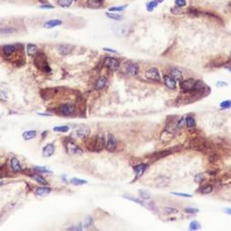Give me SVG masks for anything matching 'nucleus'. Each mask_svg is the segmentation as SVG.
<instances>
[{"instance_id":"nucleus-50","label":"nucleus","mask_w":231,"mask_h":231,"mask_svg":"<svg viewBox=\"0 0 231 231\" xmlns=\"http://www.w3.org/2000/svg\"><path fill=\"white\" fill-rule=\"evenodd\" d=\"M103 50H106V51H109V52H112V53H117L118 54L117 50H114V49H109V48H103Z\"/></svg>"},{"instance_id":"nucleus-51","label":"nucleus","mask_w":231,"mask_h":231,"mask_svg":"<svg viewBox=\"0 0 231 231\" xmlns=\"http://www.w3.org/2000/svg\"><path fill=\"white\" fill-rule=\"evenodd\" d=\"M148 207H149L150 209H152V210H155V209H156V208H155V205H154V203H153V202L150 203L149 206H148Z\"/></svg>"},{"instance_id":"nucleus-28","label":"nucleus","mask_w":231,"mask_h":231,"mask_svg":"<svg viewBox=\"0 0 231 231\" xmlns=\"http://www.w3.org/2000/svg\"><path fill=\"white\" fill-rule=\"evenodd\" d=\"M71 184H73V186H82V184H86L87 181L83 179H80V178H71Z\"/></svg>"},{"instance_id":"nucleus-36","label":"nucleus","mask_w":231,"mask_h":231,"mask_svg":"<svg viewBox=\"0 0 231 231\" xmlns=\"http://www.w3.org/2000/svg\"><path fill=\"white\" fill-rule=\"evenodd\" d=\"M34 170L36 172H39V173H46V174H52L51 171H49L48 169H46V167L42 166V167H40V166H35L34 167Z\"/></svg>"},{"instance_id":"nucleus-7","label":"nucleus","mask_w":231,"mask_h":231,"mask_svg":"<svg viewBox=\"0 0 231 231\" xmlns=\"http://www.w3.org/2000/svg\"><path fill=\"white\" fill-rule=\"evenodd\" d=\"M75 132H76V135L79 138H81V139H86V138H88V136L90 135L91 129L87 125H81Z\"/></svg>"},{"instance_id":"nucleus-29","label":"nucleus","mask_w":231,"mask_h":231,"mask_svg":"<svg viewBox=\"0 0 231 231\" xmlns=\"http://www.w3.org/2000/svg\"><path fill=\"white\" fill-rule=\"evenodd\" d=\"M139 196L141 197V199H142V200H148L151 198L150 193L145 191V190H140L139 191Z\"/></svg>"},{"instance_id":"nucleus-3","label":"nucleus","mask_w":231,"mask_h":231,"mask_svg":"<svg viewBox=\"0 0 231 231\" xmlns=\"http://www.w3.org/2000/svg\"><path fill=\"white\" fill-rule=\"evenodd\" d=\"M75 111H76L75 105L71 103H64L59 107V112H61V114L65 115V116H71V115L75 113Z\"/></svg>"},{"instance_id":"nucleus-13","label":"nucleus","mask_w":231,"mask_h":231,"mask_svg":"<svg viewBox=\"0 0 231 231\" xmlns=\"http://www.w3.org/2000/svg\"><path fill=\"white\" fill-rule=\"evenodd\" d=\"M50 192H51V188L46 187V186H39L36 189L35 194L36 196L43 197V196H47L48 195H49Z\"/></svg>"},{"instance_id":"nucleus-2","label":"nucleus","mask_w":231,"mask_h":231,"mask_svg":"<svg viewBox=\"0 0 231 231\" xmlns=\"http://www.w3.org/2000/svg\"><path fill=\"white\" fill-rule=\"evenodd\" d=\"M196 81L194 80V79H188L186 81H180V87L184 91L186 92H190L195 91V88L196 85Z\"/></svg>"},{"instance_id":"nucleus-23","label":"nucleus","mask_w":231,"mask_h":231,"mask_svg":"<svg viewBox=\"0 0 231 231\" xmlns=\"http://www.w3.org/2000/svg\"><path fill=\"white\" fill-rule=\"evenodd\" d=\"M62 24V21L59 19H52L49 20L48 22H46L44 24V27L45 29H52V27H55L57 26H59Z\"/></svg>"},{"instance_id":"nucleus-22","label":"nucleus","mask_w":231,"mask_h":231,"mask_svg":"<svg viewBox=\"0 0 231 231\" xmlns=\"http://www.w3.org/2000/svg\"><path fill=\"white\" fill-rule=\"evenodd\" d=\"M169 182L170 180L168 177L166 176H160L156 179V186H159V187H164V186H166L169 184Z\"/></svg>"},{"instance_id":"nucleus-16","label":"nucleus","mask_w":231,"mask_h":231,"mask_svg":"<svg viewBox=\"0 0 231 231\" xmlns=\"http://www.w3.org/2000/svg\"><path fill=\"white\" fill-rule=\"evenodd\" d=\"M17 46L16 45H6L3 47V53L6 57H9L16 51Z\"/></svg>"},{"instance_id":"nucleus-33","label":"nucleus","mask_w":231,"mask_h":231,"mask_svg":"<svg viewBox=\"0 0 231 231\" xmlns=\"http://www.w3.org/2000/svg\"><path fill=\"white\" fill-rule=\"evenodd\" d=\"M186 126L188 128H193V127L196 126V121H195V119L190 117V116H188L186 119Z\"/></svg>"},{"instance_id":"nucleus-49","label":"nucleus","mask_w":231,"mask_h":231,"mask_svg":"<svg viewBox=\"0 0 231 231\" xmlns=\"http://www.w3.org/2000/svg\"><path fill=\"white\" fill-rule=\"evenodd\" d=\"M39 7H40V8H50V9L54 8L53 6H51V5H41V6H40Z\"/></svg>"},{"instance_id":"nucleus-26","label":"nucleus","mask_w":231,"mask_h":231,"mask_svg":"<svg viewBox=\"0 0 231 231\" xmlns=\"http://www.w3.org/2000/svg\"><path fill=\"white\" fill-rule=\"evenodd\" d=\"M30 176H31L32 179L34 180V181L38 182L39 184H44V186H46V184H49L47 180H46L41 174H31Z\"/></svg>"},{"instance_id":"nucleus-24","label":"nucleus","mask_w":231,"mask_h":231,"mask_svg":"<svg viewBox=\"0 0 231 231\" xmlns=\"http://www.w3.org/2000/svg\"><path fill=\"white\" fill-rule=\"evenodd\" d=\"M170 76L172 77L174 80L175 81H181L182 79H183V76H182V72L180 71L177 69H173L172 71H171V73H170Z\"/></svg>"},{"instance_id":"nucleus-10","label":"nucleus","mask_w":231,"mask_h":231,"mask_svg":"<svg viewBox=\"0 0 231 231\" xmlns=\"http://www.w3.org/2000/svg\"><path fill=\"white\" fill-rule=\"evenodd\" d=\"M145 76L148 80L154 81H160L161 78L159 74V71L155 68H152L149 71H147L145 73Z\"/></svg>"},{"instance_id":"nucleus-4","label":"nucleus","mask_w":231,"mask_h":231,"mask_svg":"<svg viewBox=\"0 0 231 231\" xmlns=\"http://www.w3.org/2000/svg\"><path fill=\"white\" fill-rule=\"evenodd\" d=\"M104 65L107 67L111 71H116L120 67V62L117 59L113 57H107L104 59Z\"/></svg>"},{"instance_id":"nucleus-38","label":"nucleus","mask_w":231,"mask_h":231,"mask_svg":"<svg viewBox=\"0 0 231 231\" xmlns=\"http://www.w3.org/2000/svg\"><path fill=\"white\" fill-rule=\"evenodd\" d=\"M107 17H109L110 18H112V19H114V20H122V17L120 16V15H117V14H112V13H107L106 14Z\"/></svg>"},{"instance_id":"nucleus-15","label":"nucleus","mask_w":231,"mask_h":231,"mask_svg":"<svg viewBox=\"0 0 231 231\" xmlns=\"http://www.w3.org/2000/svg\"><path fill=\"white\" fill-rule=\"evenodd\" d=\"M10 165H11L12 170L15 173H18V172H21L22 171L19 161H18V159L16 158V157H13V158L10 159Z\"/></svg>"},{"instance_id":"nucleus-52","label":"nucleus","mask_w":231,"mask_h":231,"mask_svg":"<svg viewBox=\"0 0 231 231\" xmlns=\"http://www.w3.org/2000/svg\"><path fill=\"white\" fill-rule=\"evenodd\" d=\"M216 86L218 87H221V86H228V83H226V82H222V81H219L216 83Z\"/></svg>"},{"instance_id":"nucleus-32","label":"nucleus","mask_w":231,"mask_h":231,"mask_svg":"<svg viewBox=\"0 0 231 231\" xmlns=\"http://www.w3.org/2000/svg\"><path fill=\"white\" fill-rule=\"evenodd\" d=\"M126 198V199H129V200H131L132 202H134V203H137V204H139L142 206H147V205L144 203V200H141V199H137V198H134V197H132V196H124Z\"/></svg>"},{"instance_id":"nucleus-21","label":"nucleus","mask_w":231,"mask_h":231,"mask_svg":"<svg viewBox=\"0 0 231 231\" xmlns=\"http://www.w3.org/2000/svg\"><path fill=\"white\" fill-rule=\"evenodd\" d=\"M37 136V131L35 130H29V131H26L23 132L22 137L25 141H29L31 139H34Z\"/></svg>"},{"instance_id":"nucleus-6","label":"nucleus","mask_w":231,"mask_h":231,"mask_svg":"<svg viewBox=\"0 0 231 231\" xmlns=\"http://www.w3.org/2000/svg\"><path fill=\"white\" fill-rule=\"evenodd\" d=\"M65 148H66L67 153L71 154H81L83 153V151H82L77 144H75L72 141L66 142Z\"/></svg>"},{"instance_id":"nucleus-47","label":"nucleus","mask_w":231,"mask_h":231,"mask_svg":"<svg viewBox=\"0 0 231 231\" xmlns=\"http://www.w3.org/2000/svg\"><path fill=\"white\" fill-rule=\"evenodd\" d=\"M15 31L13 29H1V34H7V33H13Z\"/></svg>"},{"instance_id":"nucleus-19","label":"nucleus","mask_w":231,"mask_h":231,"mask_svg":"<svg viewBox=\"0 0 231 231\" xmlns=\"http://www.w3.org/2000/svg\"><path fill=\"white\" fill-rule=\"evenodd\" d=\"M107 78L104 77V76H101L100 77L98 80H97V81L95 82V89L96 90H101V89H103V88L105 87V85L107 84Z\"/></svg>"},{"instance_id":"nucleus-43","label":"nucleus","mask_w":231,"mask_h":231,"mask_svg":"<svg viewBox=\"0 0 231 231\" xmlns=\"http://www.w3.org/2000/svg\"><path fill=\"white\" fill-rule=\"evenodd\" d=\"M204 178H205L204 174H196V176H195V182L201 183L203 180H204Z\"/></svg>"},{"instance_id":"nucleus-9","label":"nucleus","mask_w":231,"mask_h":231,"mask_svg":"<svg viewBox=\"0 0 231 231\" xmlns=\"http://www.w3.org/2000/svg\"><path fill=\"white\" fill-rule=\"evenodd\" d=\"M105 146H106V142H105V138L103 134V133L98 134L95 137V151L100 152L103 150Z\"/></svg>"},{"instance_id":"nucleus-5","label":"nucleus","mask_w":231,"mask_h":231,"mask_svg":"<svg viewBox=\"0 0 231 231\" xmlns=\"http://www.w3.org/2000/svg\"><path fill=\"white\" fill-rule=\"evenodd\" d=\"M191 147L193 149H195L196 151H204L206 147V142L205 140L203 139V138H196V139H193L191 141V144H190Z\"/></svg>"},{"instance_id":"nucleus-39","label":"nucleus","mask_w":231,"mask_h":231,"mask_svg":"<svg viewBox=\"0 0 231 231\" xmlns=\"http://www.w3.org/2000/svg\"><path fill=\"white\" fill-rule=\"evenodd\" d=\"M126 7H127L126 5H125V6H122V7H111V8L109 9V11H111V12H114V11H122V10H124V9H125Z\"/></svg>"},{"instance_id":"nucleus-8","label":"nucleus","mask_w":231,"mask_h":231,"mask_svg":"<svg viewBox=\"0 0 231 231\" xmlns=\"http://www.w3.org/2000/svg\"><path fill=\"white\" fill-rule=\"evenodd\" d=\"M116 147H117V141H116V138L114 137L113 134L112 133H109L108 134V139H107V144H106V149L109 152H114L116 150Z\"/></svg>"},{"instance_id":"nucleus-14","label":"nucleus","mask_w":231,"mask_h":231,"mask_svg":"<svg viewBox=\"0 0 231 231\" xmlns=\"http://www.w3.org/2000/svg\"><path fill=\"white\" fill-rule=\"evenodd\" d=\"M57 49H58V51L61 55H67L72 51L73 46L68 45V44H62V45H59Z\"/></svg>"},{"instance_id":"nucleus-44","label":"nucleus","mask_w":231,"mask_h":231,"mask_svg":"<svg viewBox=\"0 0 231 231\" xmlns=\"http://www.w3.org/2000/svg\"><path fill=\"white\" fill-rule=\"evenodd\" d=\"M184 124H186V120H184V118H182V119L180 120V121L177 122V128H178V129H182V128H184Z\"/></svg>"},{"instance_id":"nucleus-18","label":"nucleus","mask_w":231,"mask_h":231,"mask_svg":"<svg viewBox=\"0 0 231 231\" xmlns=\"http://www.w3.org/2000/svg\"><path fill=\"white\" fill-rule=\"evenodd\" d=\"M164 84L169 89L174 90L175 89V86H176V81L174 80L171 76H164Z\"/></svg>"},{"instance_id":"nucleus-48","label":"nucleus","mask_w":231,"mask_h":231,"mask_svg":"<svg viewBox=\"0 0 231 231\" xmlns=\"http://www.w3.org/2000/svg\"><path fill=\"white\" fill-rule=\"evenodd\" d=\"M82 228H80V227H78V226H73V227L71 228H69L67 230H81Z\"/></svg>"},{"instance_id":"nucleus-46","label":"nucleus","mask_w":231,"mask_h":231,"mask_svg":"<svg viewBox=\"0 0 231 231\" xmlns=\"http://www.w3.org/2000/svg\"><path fill=\"white\" fill-rule=\"evenodd\" d=\"M174 195L178 196H183V197H192V195L190 194H184V193H173Z\"/></svg>"},{"instance_id":"nucleus-34","label":"nucleus","mask_w":231,"mask_h":231,"mask_svg":"<svg viewBox=\"0 0 231 231\" xmlns=\"http://www.w3.org/2000/svg\"><path fill=\"white\" fill-rule=\"evenodd\" d=\"M200 227H201L200 223L198 222V221L195 220V221H192L190 225H189V229L190 230H197V229L200 228Z\"/></svg>"},{"instance_id":"nucleus-35","label":"nucleus","mask_w":231,"mask_h":231,"mask_svg":"<svg viewBox=\"0 0 231 231\" xmlns=\"http://www.w3.org/2000/svg\"><path fill=\"white\" fill-rule=\"evenodd\" d=\"M58 3L62 7H69L72 3V0H58Z\"/></svg>"},{"instance_id":"nucleus-40","label":"nucleus","mask_w":231,"mask_h":231,"mask_svg":"<svg viewBox=\"0 0 231 231\" xmlns=\"http://www.w3.org/2000/svg\"><path fill=\"white\" fill-rule=\"evenodd\" d=\"M231 106V101H224L220 103V107L224 109H228Z\"/></svg>"},{"instance_id":"nucleus-55","label":"nucleus","mask_w":231,"mask_h":231,"mask_svg":"<svg viewBox=\"0 0 231 231\" xmlns=\"http://www.w3.org/2000/svg\"><path fill=\"white\" fill-rule=\"evenodd\" d=\"M156 1H157V2H158V3H161V2H163V1H164V0H156Z\"/></svg>"},{"instance_id":"nucleus-27","label":"nucleus","mask_w":231,"mask_h":231,"mask_svg":"<svg viewBox=\"0 0 231 231\" xmlns=\"http://www.w3.org/2000/svg\"><path fill=\"white\" fill-rule=\"evenodd\" d=\"M103 0H88V6L91 8H98L101 6Z\"/></svg>"},{"instance_id":"nucleus-41","label":"nucleus","mask_w":231,"mask_h":231,"mask_svg":"<svg viewBox=\"0 0 231 231\" xmlns=\"http://www.w3.org/2000/svg\"><path fill=\"white\" fill-rule=\"evenodd\" d=\"M184 211H186V213H189V214H196V213L199 212V209L193 208V207H187V208L184 209Z\"/></svg>"},{"instance_id":"nucleus-12","label":"nucleus","mask_w":231,"mask_h":231,"mask_svg":"<svg viewBox=\"0 0 231 231\" xmlns=\"http://www.w3.org/2000/svg\"><path fill=\"white\" fill-rule=\"evenodd\" d=\"M55 152V146L53 144H48L42 149V155L44 157H50L52 156Z\"/></svg>"},{"instance_id":"nucleus-20","label":"nucleus","mask_w":231,"mask_h":231,"mask_svg":"<svg viewBox=\"0 0 231 231\" xmlns=\"http://www.w3.org/2000/svg\"><path fill=\"white\" fill-rule=\"evenodd\" d=\"M27 55L30 57H35L37 54L39 53V49L37 47L36 45H33V44H29L27 47Z\"/></svg>"},{"instance_id":"nucleus-17","label":"nucleus","mask_w":231,"mask_h":231,"mask_svg":"<svg viewBox=\"0 0 231 231\" xmlns=\"http://www.w3.org/2000/svg\"><path fill=\"white\" fill-rule=\"evenodd\" d=\"M147 168V164H140L136 165L134 167V172H135V174H136V179L140 178L142 174L145 172V170Z\"/></svg>"},{"instance_id":"nucleus-1","label":"nucleus","mask_w":231,"mask_h":231,"mask_svg":"<svg viewBox=\"0 0 231 231\" xmlns=\"http://www.w3.org/2000/svg\"><path fill=\"white\" fill-rule=\"evenodd\" d=\"M34 63H35L36 67L41 71H43L45 73H49L50 71H51L50 67L48 63V61H47V57H46L45 54L42 52L41 53L39 52L36 55L35 59H34Z\"/></svg>"},{"instance_id":"nucleus-25","label":"nucleus","mask_w":231,"mask_h":231,"mask_svg":"<svg viewBox=\"0 0 231 231\" xmlns=\"http://www.w3.org/2000/svg\"><path fill=\"white\" fill-rule=\"evenodd\" d=\"M86 142H85V144H86V147L88 148V150L92 152V151H95V137L94 138H86Z\"/></svg>"},{"instance_id":"nucleus-42","label":"nucleus","mask_w":231,"mask_h":231,"mask_svg":"<svg viewBox=\"0 0 231 231\" xmlns=\"http://www.w3.org/2000/svg\"><path fill=\"white\" fill-rule=\"evenodd\" d=\"M175 5L177 7H183L186 6V0H175Z\"/></svg>"},{"instance_id":"nucleus-30","label":"nucleus","mask_w":231,"mask_h":231,"mask_svg":"<svg viewBox=\"0 0 231 231\" xmlns=\"http://www.w3.org/2000/svg\"><path fill=\"white\" fill-rule=\"evenodd\" d=\"M213 191V186H209V184H207V186H203L201 189H200V193L203 194V195H206V194H209Z\"/></svg>"},{"instance_id":"nucleus-56","label":"nucleus","mask_w":231,"mask_h":231,"mask_svg":"<svg viewBox=\"0 0 231 231\" xmlns=\"http://www.w3.org/2000/svg\"><path fill=\"white\" fill-rule=\"evenodd\" d=\"M228 70L231 72V67H229V68H228Z\"/></svg>"},{"instance_id":"nucleus-11","label":"nucleus","mask_w":231,"mask_h":231,"mask_svg":"<svg viewBox=\"0 0 231 231\" xmlns=\"http://www.w3.org/2000/svg\"><path fill=\"white\" fill-rule=\"evenodd\" d=\"M125 72L129 75H136L139 72V67L135 63H128L125 66Z\"/></svg>"},{"instance_id":"nucleus-54","label":"nucleus","mask_w":231,"mask_h":231,"mask_svg":"<svg viewBox=\"0 0 231 231\" xmlns=\"http://www.w3.org/2000/svg\"><path fill=\"white\" fill-rule=\"evenodd\" d=\"M39 115H41V116H49L50 114H49V113H38Z\"/></svg>"},{"instance_id":"nucleus-37","label":"nucleus","mask_w":231,"mask_h":231,"mask_svg":"<svg viewBox=\"0 0 231 231\" xmlns=\"http://www.w3.org/2000/svg\"><path fill=\"white\" fill-rule=\"evenodd\" d=\"M157 5H158V2L156 1H151L149 3H147L146 5V7H147V10L148 11H153L154 10V8L157 7Z\"/></svg>"},{"instance_id":"nucleus-31","label":"nucleus","mask_w":231,"mask_h":231,"mask_svg":"<svg viewBox=\"0 0 231 231\" xmlns=\"http://www.w3.org/2000/svg\"><path fill=\"white\" fill-rule=\"evenodd\" d=\"M70 130V127L67 126V125H64V126H57V127H54L53 128V131L54 132H67Z\"/></svg>"},{"instance_id":"nucleus-53","label":"nucleus","mask_w":231,"mask_h":231,"mask_svg":"<svg viewBox=\"0 0 231 231\" xmlns=\"http://www.w3.org/2000/svg\"><path fill=\"white\" fill-rule=\"evenodd\" d=\"M225 212L228 215H231V208H226L225 209Z\"/></svg>"},{"instance_id":"nucleus-45","label":"nucleus","mask_w":231,"mask_h":231,"mask_svg":"<svg viewBox=\"0 0 231 231\" xmlns=\"http://www.w3.org/2000/svg\"><path fill=\"white\" fill-rule=\"evenodd\" d=\"M164 211L166 212V213H169V214H175V213H177L178 210L177 209H175V208H171V207H166V208L164 209Z\"/></svg>"}]
</instances>
